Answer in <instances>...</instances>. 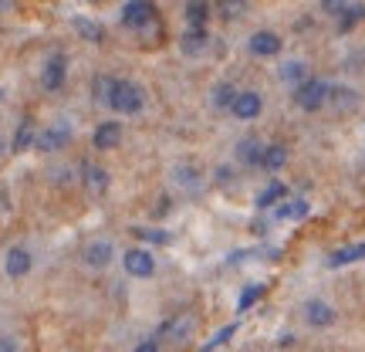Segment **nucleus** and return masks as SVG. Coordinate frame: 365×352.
<instances>
[{
  "instance_id": "35",
  "label": "nucleus",
  "mask_w": 365,
  "mask_h": 352,
  "mask_svg": "<svg viewBox=\"0 0 365 352\" xmlns=\"http://www.w3.org/2000/svg\"><path fill=\"white\" fill-rule=\"evenodd\" d=\"M132 352H159V342L156 339H145V342H139Z\"/></svg>"
},
{
  "instance_id": "1",
  "label": "nucleus",
  "mask_w": 365,
  "mask_h": 352,
  "mask_svg": "<svg viewBox=\"0 0 365 352\" xmlns=\"http://www.w3.org/2000/svg\"><path fill=\"white\" fill-rule=\"evenodd\" d=\"M108 109L118 112V116H139V112L145 109V89L132 79H118L115 95H112Z\"/></svg>"
},
{
  "instance_id": "29",
  "label": "nucleus",
  "mask_w": 365,
  "mask_h": 352,
  "mask_svg": "<svg viewBox=\"0 0 365 352\" xmlns=\"http://www.w3.org/2000/svg\"><path fill=\"white\" fill-rule=\"evenodd\" d=\"M281 79H284L287 85H301V81L308 79V65H304V61H284V65H281Z\"/></svg>"
},
{
  "instance_id": "25",
  "label": "nucleus",
  "mask_w": 365,
  "mask_h": 352,
  "mask_svg": "<svg viewBox=\"0 0 365 352\" xmlns=\"http://www.w3.org/2000/svg\"><path fill=\"white\" fill-rule=\"evenodd\" d=\"M193 328H196V318H193V315H186V318H173V322H166V326H163V332H166V336L180 346V342H186L190 336H193Z\"/></svg>"
},
{
  "instance_id": "17",
  "label": "nucleus",
  "mask_w": 365,
  "mask_h": 352,
  "mask_svg": "<svg viewBox=\"0 0 365 352\" xmlns=\"http://www.w3.org/2000/svg\"><path fill=\"white\" fill-rule=\"evenodd\" d=\"M182 17H186L190 27H207L210 17H213V7H210V0H186L182 4Z\"/></svg>"
},
{
  "instance_id": "13",
  "label": "nucleus",
  "mask_w": 365,
  "mask_h": 352,
  "mask_svg": "<svg viewBox=\"0 0 365 352\" xmlns=\"http://www.w3.org/2000/svg\"><path fill=\"white\" fill-rule=\"evenodd\" d=\"M304 318H308V326H314V328H328L335 322V308L322 298H312V301H304Z\"/></svg>"
},
{
  "instance_id": "31",
  "label": "nucleus",
  "mask_w": 365,
  "mask_h": 352,
  "mask_svg": "<svg viewBox=\"0 0 365 352\" xmlns=\"http://www.w3.org/2000/svg\"><path fill=\"white\" fill-rule=\"evenodd\" d=\"M264 295V285H247L244 291H240V298H237V312H247L254 301Z\"/></svg>"
},
{
  "instance_id": "22",
  "label": "nucleus",
  "mask_w": 365,
  "mask_h": 352,
  "mask_svg": "<svg viewBox=\"0 0 365 352\" xmlns=\"http://www.w3.org/2000/svg\"><path fill=\"white\" fill-rule=\"evenodd\" d=\"M287 166V146L284 143H271L264 146V156H261V170L267 173H277Z\"/></svg>"
},
{
  "instance_id": "36",
  "label": "nucleus",
  "mask_w": 365,
  "mask_h": 352,
  "mask_svg": "<svg viewBox=\"0 0 365 352\" xmlns=\"http://www.w3.org/2000/svg\"><path fill=\"white\" fill-rule=\"evenodd\" d=\"M0 352H17V339H11V336H0Z\"/></svg>"
},
{
  "instance_id": "9",
  "label": "nucleus",
  "mask_w": 365,
  "mask_h": 352,
  "mask_svg": "<svg viewBox=\"0 0 365 352\" xmlns=\"http://www.w3.org/2000/svg\"><path fill=\"white\" fill-rule=\"evenodd\" d=\"M122 136H125L122 122H115V119H105V122H98V126H95V132H91V146H95V149H102V153H108V149H118Z\"/></svg>"
},
{
  "instance_id": "15",
  "label": "nucleus",
  "mask_w": 365,
  "mask_h": 352,
  "mask_svg": "<svg viewBox=\"0 0 365 352\" xmlns=\"http://www.w3.org/2000/svg\"><path fill=\"white\" fill-rule=\"evenodd\" d=\"M325 105H331L335 112H355V109H359V91L345 89V85H331Z\"/></svg>"
},
{
  "instance_id": "8",
  "label": "nucleus",
  "mask_w": 365,
  "mask_h": 352,
  "mask_svg": "<svg viewBox=\"0 0 365 352\" xmlns=\"http://www.w3.org/2000/svg\"><path fill=\"white\" fill-rule=\"evenodd\" d=\"M230 112H234L240 122H254V119L264 112V95H261V91H254V89L237 91V99H234V105H230Z\"/></svg>"
},
{
  "instance_id": "14",
  "label": "nucleus",
  "mask_w": 365,
  "mask_h": 352,
  "mask_svg": "<svg viewBox=\"0 0 365 352\" xmlns=\"http://www.w3.org/2000/svg\"><path fill=\"white\" fill-rule=\"evenodd\" d=\"M261 156H264V143L257 139V136H247V139H240L237 143V163L240 166H261Z\"/></svg>"
},
{
  "instance_id": "4",
  "label": "nucleus",
  "mask_w": 365,
  "mask_h": 352,
  "mask_svg": "<svg viewBox=\"0 0 365 352\" xmlns=\"http://www.w3.org/2000/svg\"><path fill=\"white\" fill-rule=\"evenodd\" d=\"M118 21H122V27H129V31H143V27H149L156 21V4L153 0H125Z\"/></svg>"
},
{
  "instance_id": "6",
  "label": "nucleus",
  "mask_w": 365,
  "mask_h": 352,
  "mask_svg": "<svg viewBox=\"0 0 365 352\" xmlns=\"http://www.w3.org/2000/svg\"><path fill=\"white\" fill-rule=\"evenodd\" d=\"M108 183H112V176H108V170L105 166H98V163H91V159H85L81 163V186H85V193L88 196H105L108 193Z\"/></svg>"
},
{
  "instance_id": "2",
  "label": "nucleus",
  "mask_w": 365,
  "mask_h": 352,
  "mask_svg": "<svg viewBox=\"0 0 365 352\" xmlns=\"http://www.w3.org/2000/svg\"><path fill=\"white\" fill-rule=\"evenodd\" d=\"M328 85L325 79H308L301 81V85H294V105H298L301 112H318V109H325L328 102Z\"/></svg>"
},
{
  "instance_id": "32",
  "label": "nucleus",
  "mask_w": 365,
  "mask_h": 352,
  "mask_svg": "<svg viewBox=\"0 0 365 352\" xmlns=\"http://www.w3.org/2000/svg\"><path fill=\"white\" fill-rule=\"evenodd\" d=\"M132 234L139 241H149V244H170V234L166 231H149V227H132Z\"/></svg>"
},
{
  "instance_id": "21",
  "label": "nucleus",
  "mask_w": 365,
  "mask_h": 352,
  "mask_svg": "<svg viewBox=\"0 0 365 352\" xmlns=\"http://www.w3.org/2000/svg\"><path fill=\"white\" fill-rule=\"evenodd\" d=\"M284 196H287V186H284V183H281V180H271L261 190V193L254 196V203H257V210H271V207H277Z\"/></svg>"
},
{
  "instance_id": "5",
  "label": "nucleus",
  "mask_w": 365,
  "mask_h": 352,
  "mask_svg": "<svg viewBox=\"0 0 365 352\" xmlns=\"http://www.w3.org/2000/svg\"><path fill=\"white\" fill-rule=\"evenodd\" d=\"M68 81V58L61 51H51L41 65V89L44 91H61Z\"/></svg>"
},
{
  "instance_id": "7",
  "label": "nucleus",
  "mask_w": 365,
  "mask_h": 352,
  "mask_svg": "<svg viewBox=\"0 0 365 352\" xmlns=\"http://www.w3.org/2000/svg\"><path fill=\"white\" fill-rule=\"evenodd\" d=\"M281 48H284V41H281L277 31H254L247 38V51L254 58H277Z\"/></svg>"
},
{
  "instance_id": "37",
  "label": "nucleus",
  "mask_w": 365,
  "mask_h": 352,
  "mask_svg": "<svg viewBox=\"0 0 365 352\" xmlns=\"http://www.w3.org/2000/svg\"><path fill=\"white\" fill-rule=\"evenodd\" d=\"M217 183H230V166H220V170H217Z\"/></svg>"
},
{
  "instance_id": "27",
  "label": "nucleus",
  "mask_w": 365,
  "mask_h": 352,
  "mask_svg": "<svg viewBox=\"0 0 365 352\" xmlns=\"http://www.w3.org/2000/svg\"><path fill=\"white\" fill-rule=\"evenodd\" d=\"M115 85H118V79H112V75H95V79H91V99L108 105L112 95H115Z\"/></svg>"
},
{
  "instance_id": "24",
  "label": "nucleus",
  "mask_w": 365,
  "mask_h": 352,
  "mask_svg": "<svg viewBox=\"0 0 365 352\" xmlns=\"http://www.w3.org/2000/svg\"><path fill=\"white\" fill-rule=\"evenodd\" d=\"M355 261H365V244H349V248H339L328 254V268H341V264Z\"/></svg>"
},
{
  "instance_id": "3",
  "label": "nucleus",
  "mask_w": 365,
  "mask_h": 352,
  "mask_svg": "<svg viewBox=\"0 0 365 352\" xmlns=\"http://www.w3.org/2000/svg\"><path fill=\"white\" fill-rule=\"evenodd\" d=\"M71 136H75V129H71L68 119L48 122L44 129H38V143H34V149H38V153H58V149H65V146L71 143Z\"/></svg>"
},
{
  "instance_id": "30",
  "label": "nucleus",
  "mask_w": 365,
  "mask_h": 352,
  "mask_svg": "<svg viewBox=\"0 0 365 352\" xmlns=\"http://www.w3.org/2000/svg\"><path fill=\"white\" fill-rule=\"evenodd\" d=\"M217 11H220L223 21H240L247 14V0H220Z\"/></svg>"
},
{
  "instance_id": "26",
  "label": "nucleus",
  "mask_w": 365,
  "mask_h": 352,
  "mask_svg": "<svg viewBox=\"0 0 365 352\" xmlns=\"http://www.w3.org/2000/svg\"><path fill=\"white\" fill-rule=\"evenodd\" d=\"M308 210H312L308 207V200H301L298 196V200H287V203L281 200V207L274 210V217H277V221H304Z\"/></svg>"
},
{
  "instance_id": "18",
  "label": "nucleus",
  "mask_w": 365,
  "mask_h": 352,
  "mask_svg": "<svg viewBox=\"0 0 365 352\" xmlns=\"http://www.w3.org/2000/svg\"><path fill=\"white\" fill-rule=\"evenodd\" d=\"M112 258H115V248L108 241H91L88 248H85V264L88 268H108Z\"/></svg>"
},
{
  "instance_id": "28",
  "label": "nucleus",
  "mask_w": 365,
  "mask_h": 352,
  "mask_svg": "<svg viewBox=\"0 0 365 352\" xmlns=\"http://www.w3.org/2000/svg\"><path fill=\"white\" fill-rule=\"evenodd\" d=\"M237 99V85H230V81H220V85H213V91H210V105L213 109H230Z\"/></svg>"
},
{
  "instance_id": "20",
  "label": "nucleus",
  "mask_w": 365,
  "mask_h": 352,
  "mask_svg": "<svg viewBox=\"0 0 365 352\" xmlns=\"http://www.w3.org/2000/svg\"><path fill=\"white\" fill-rule=\"evenodd\" d=\"M71 27H75V34L81 41H88V44H102L105 41V27L98 21H91V17H71Z\"/></svg>"
},
{
  "instance_id": "33",
  "label": "nucleus",
  "mask_w": 365,
  "mask_h": 352,
  "mask_svg": "<svg viewBox=\"0 0 365 352\" xmlns=\"http://www.w3.org/2000/svg\"><path fill=\"white\" fill-rule=\"evenodd\" d=\"M318 7H322L325 17H339V14L349 7V0H318Z\"/></svg>"
},
{
  "instance_id": "19",
  "label": "nucleus",
  "mask_w": 365,
  "mask_h": 352,
  "mask_svg": "<svg viewBox=\"0 0 365 352\" xmlns=\"http://www.w3.org/2000/svg\"><path fill=\"white\" fill-rule=\"evenodd\" d=\"M335 21H339V34H352L355 27L365 21V4L362 0H349V7H345Z\"/></svg>"
},
{
  "instance_id": "34",
  "label": "nucleus",
  "mask_w": 365,
  "mask_h": 352,
  "mask_svg": "<svg viewBox=\"0 0 365 352\" xmlns=\"http://www.w3.org/2000/svg\"><path fill=\"white\" fill-rule=\"evenodd\" d=\"M234 332H237V322H234V326H227V328H220V332H217V336H213V339H210L207 346H203V352H213V349H217V346H223V342L230 339Z\"/></svg>"
},
{
  "instance_id": "23",
  "label": "nucleus",
  "mask_w": 365,
  "mask_h": 352,
  "mask_svg": "<svg viewBox=\"0 0 365 352\" xmlns=\"http://www.w3.org/2000/svg\"><path fill=\"white\" fill-rule=\"evenodd\" d=\"M173 176H176V183H180L182 190H190V193H200V190H203V173L196 170L193 163H182V166H176V170H173Z\"/></svg>"
},
{
  "instance_id": "16",
  "label": "nucleus",
  "mask_w": 365,
  "mask_h": 352,
  "mask_svg": "<svg viewBox=\"0 0 365 352\" xmlns=\"http://www.w3.org/2000/svg\"><path fill=\"white\" fill-rule=\"evenodd\" d=\"M31 251L27 248H11L7 251V258H4V271H7V278H24L27 271H31Z\"/></svg>"
},
{
  "instance_id": "11",
  "label": "nucleus",
  "mask_w": 365,
  "mask_h": 352,
  "mask_svg": "<svg viewBox=\"0 0 365 352\" xmlns=\"http://www.w3.org/2000/svg\"><path fill=\"white\" fill-rule=\"evenodd\" d=\"M176 44H180V54H186V58H200V54L210 51V31L207 27H186Z\"/></svg>"
},
{
  "instance_id": "10",
  "label": "nucleus",
  "mask_w": 365,
  "mask_h": 352,
  "mask_svg": "<svg viewBox=\"0 0 365 352\" xmlns=\"http://www.w3.org/2000/svg\"><path fill=\"white\" fill-rule=\"evenodd\" d=\"M122 268H125V274H132V278H149V274L156 271V258L145 248H129L122 254Z\"/></svg>"
},
{
  "instance_id": "12",
  "label": "nucleus",
  "mask_w": 365,
  "mask_h": 352,
  "mask_svg": "<svg viewBox=\"0 0 365 352\" xmlns=\"http://www.w3.org/2000/svg\"><path fill=\"white\" fill-rule=\"evenodd\" d=\"M38 143V126H34V119L24 116L21 119V126L14 129V139H11V153H27V149H34Z\"/></svg>"
}]
</instances>
